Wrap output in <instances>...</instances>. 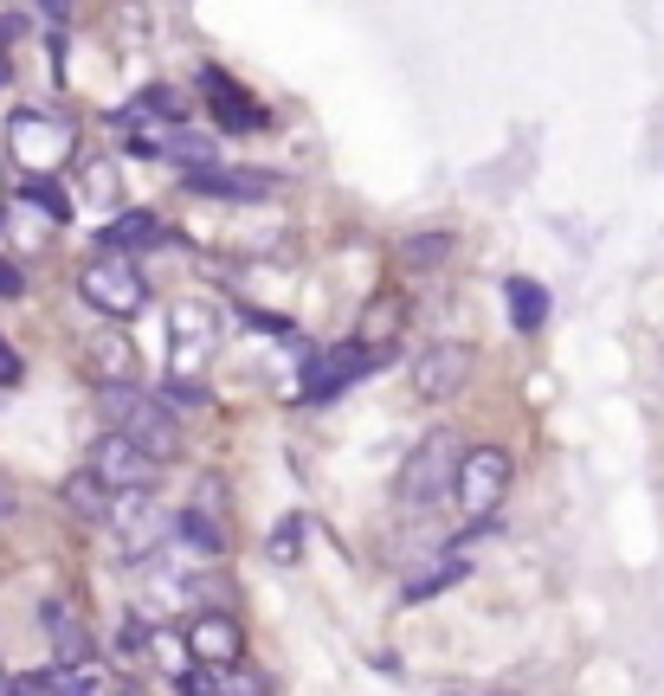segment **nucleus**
<instances>
[{
	"instance_id": "obj_2",
	"label": "nucleus",
	"mask_w": 664,
	"mask_h": 696,
	"mask_svg": "<svg viewBox=\"0 0 664 696\" xmlns=\"http://www.w3.org/2000/svg\"><path fill=\"white\" fill-rule=\"evenodd\" d=\"M458 458H465V439L458 433H426V439L413 445L401 458V477H394V497H401V510H433L452 497V484H458Z\"/></svg>"
},
{
	"instance_id": "obj_6",
	"label": "nucleus",
	"mask_w": 664,
	"mask_h": 696,
	"mask_svg": "<svg viewBox=\"0 0 664 696\" xmlns=\"http://www.w3.org/2000/svg\"><path fill=\"white\" fill-rule=\"evenodd\" d=\"M381 367V355H369L355 335L349 342H335V349H317V355H303V374H297V401L303 406H323L335 401V394H349L362 374H374Z\"/></svg>"
},
{
	"instance_id": "obj_11",
	"label": "nucleus",
	"mask_w": 664,
	"mask_h": 696,
	"mask_svg": "<svg viewBox=\"0 0 664 696\" xmlns=\"http://www.w3.org/2000/svg\"><path fill=\"white\" fill-rule=\"evenodd\" d=\"M39 632H45V645H52V658L77 671V664L97 658V638H91V620L77 613V600H39Z\"/></svg>"
},
{
	"instance_id": "obj_15",
	"label": "nucleus",
	"mask_w": 664,
	"mask_h": 696,
	"mask_svg": "<svg viewBox=\"0 0 664 696\" xmlns=\"http://www.w3.org/2000/svg\"><path fill=\"white\" fill-rule=\"evenodd\" d=\"M175 239H181V232H168L155 214H123V220H111L104 232H97V246H104L111 258L148 252V246H175Z\"/></svg>"
},
{
	"instance_id": "obj_28",
	"label": "nucleus",
	"mask_w": 664,
	"mask_h": 696,
	"mask_svg": "<svg viewBox=\"0 0 664 696\" xmlns=\"http://www.w3.org/2000/svg\"><path fill=\"white\" fill-rule=\"evenodd\" d=\"M214 696H271V684H264L252 664H232V671L214 677Z\"/></svg>"
},
{
	"instance_id": "obj_37",
	"label": "nucleus",
	"mask_w": 664,
	"mask_h": 696,
	"mask_svg": "<svg viewBox=\"0 0 664 696\" xmlns=\"http://www.w3.org/2000/svg\"><path fill=\"white\" fill-rule=\"evenodd\" d=\"M123 696H143V690H123Z\"/></svg>"
},
{
	"instance_id": "obj_5",
	"label": "nucleus",
	"mask_w": 664,
	"mask_h": 696,
	"mask_svg": "<svg viewBox=\"0 0 664 696\" xmlns=\"http://www.w3.org/2000/svg\"><path fill=\"white\" fill-rule=\"evenodd\" d=\"M77 291H84V303L91 310H104V316H136V310H148V278L136 271V258H111L97 252L84 271H77Z\"/></svg>"
},
{
	"instance_id": "obj_14",
	"label": "nucleus",
	"mask_w": 664,
	"mask_h": 696,
	"mask_svg": "<svg viewBox=\"0 0 664 696\" xmlns=\"http://www.w3.org/2000/svg\"><path fill=\"white\" fill-rule=\"evenodd\" d=\"M401 323H406V297L387 284V291L369 297V310H362V323H355V342H362L369 355H381V362H387V349L401 342Z\"/></svg>"
},
{
	"instance_id": "obj_29",
	"label": "nucleus",
	"mask_w": 664,
	"mask_h": 696,
	"mask_svg": "<svg viewBox=\"0 0 664 696\" xmlns=\"http://www.w3.org/2000/svg\"><path fill=\"white\" fill-rule=\"evenodd\" d=\"M143 645H148V625L143 620H123V658H143Z\"/></svg>"
},
{
	"instance_id": "obj_23",
	"label": "nucleus",
	"mask_w": 664,
	"mask_h": 696,
	"mask_svg": "<svg viewBox=\"0 0 664 696\" xmlns=\"http://www.w3.org/2000/svg\"><path fill=\"white\" fill-rule=\"evenodd\" d=\"M303 542H310V516L291 510V516H278V529L264 536V554H271L278 568H291V561H303Z\"/></svg>"
},
{
	"instance_id": "obj_27",
	"label": "nucleus",
	"mask_w": 664,
	"mask_h": 696,
	"mask_svg": "<svg viewBox=\"0 0 664 696\" xmlns=\"http://www.w3.org/2000/svg\"><path fill=\"white\" fill-rule=\"evenodd\" d=\"M20 200H27V207H39L52 226L72 220V200H65V187H59V181H27V187H20Z\"/></svg>"
},
{
	"instance_id": "obj_26",
	"label": "nucleus",
	"mask_w": 664,
	"mask_h": 696,
	"mask_svg": "<svg viewBox=\"0 0 664 696\" xmlns=\"http://www.w3.org/2000/svg\"><path fill=\"white\" fill-rule=\"evenodd\" d=\"M148 645H155V664H162L175 684H187V677H194V652H187L181 632H148Z\"/></svg>"
},
{
	"instance_id": "obj_8",
	"label": "nucleus",
	"mask_w": 664,
	"mask_h": 696,
	"mask_svg": "<svg viewBox=\"0 0 664 696\" xmlns=\"http://www.w3.org/2000/svg\"><path fill=\"white\" fill-rule=\"evenodd\" d=\"M504 490H510V458H504L497 445H465V458H458V484H452V503L471 516V522H490L497 503H504Z\"/></svg>"
},
{
	"instance_id": "obj_31",
	"label": "nucleus",
	"mask_w": 664,
	"mask_h": 696,
	"mask_svg": "<svg viewBox=\"0 0 664 696\" xmlns=\"http://www.w3.org/2000/svg\"><path fill=\"white\" fill-rule=\"evenodd\" d=\"M20 374H27V362H20V355L0 342V387H20Z\"/></svg>"
},
{
	"instance_id": "obj_24",
	"label": "nucleus",
	"mask_w": 664,
	"mask_h": 696,
	"mask_svg": "<svg viewBox=\"0 0 664 696\" xmlns=\"http://www.w3.org/2000/svg\"><path fill=\"white\" fill-rule=\"evenodd\" d=\"M84 200H91L97 214H111L116 200H123V175H116L111 155H91V162H84Z\"/></svg>"
},
{
	"instance_id": "obj_13",
	"label": "nucleus",
	"mask_w": 664,
	"mask_h": 696,
	"mask_svg": "<svg viewBox=\"0 0 664 696\" xmlns=\"http://www.w3.org/2000/svg\"><path fill=\"white\" fill-rule=\"evenodd\" d=\"M278 187L271 168H194L187 175V194H200V200H264Z\"/></svg>"
},
{
	"instance_id": "obj_34",
	"label": "nucleus",
	"mask_w": 664,
	"mask_h": 696,
	"mask_svg": "<svg viewBox=\"0 0 664 696\" xmlns=\"http://www.w3.org/2000/svg\"><path fill=\"white\" fill-rule=\"evenodd\" d=\"M0 696H13V677H7V664H0Z\"/></svg>"
},
{
	"instance_id": "obj_32",
	"label": "nucleus",
	"mask_w": 664,
	"mask_h": 696,
	"mask_svg": "<svg viewBox=\"0 0 664 696\" xmlns=\"http://www.w3.org/2000/svg\"><path fill=\"white\" fill-rule=\"evenodd\" d=\"M181 696H214V677H207V671H194V677L181 684Z\"/></svg>"
},
{
	"instance_id": "obj_17",
	"label": "nucleus",
	"mask_w": 664,
	"mask_h": 696,
	"mask_svg": "<svg viewBox=\"0 0 664 696\" xmlns=\"http://www.w3.org/2000/svg\"><path fill=\"white\" fill-rule=\"evenodd\" d=\"M175 549H181L194 568H214V561H226V529L214 522V516L181 510L175 516Z\"/></svg>"
},
{
	"instance_id": "obj_33",
	"label": "nucleus",
	"mask_w": 664,
	"mask_h": 696,
	"mask_svg": "<svg viewBox=\"0 0 664 696\" xmlns=\"http://www.w3.org/2000/svg\"><path fill=\"white\" fill-rule=\"evenodd\" d=\"M7 516H13V497H7V490H0V522H7Z\"/></svg>"
},
{
	"instance_id": "obj_18",
	"label": "nucleus",
	"mask_w": 664,
	"mask_h": 696,
	"mask_svg": "<svg viewBox=\"0 0 664 696\" xmlns=\"http://www.w3.org/2000/svg\"><path fill=\"white\" fill-rule=\"evenodd\" d=\"M13 684H20V690H33V696H104V677H97V664H77V671L52 664V671L13 677Z\"/></svg>"
},
{
	"instance_id": "obj_36",
	"label": "nucleus",
	"mask_w": 664,
	"mask_h": 696,
	"mask_svg": "<svg viewBox=\"0 0 664 696\" xmlns=\"http://www.w3.org/2000/svg\"><path fill=\"white\" fill-rule=\"evenodd\" d=\"M13 696H33V690H20V684H13Z\"/></svg>"
},
{
	"instance_id": "obj_30",
	"label": "nucleus",
	"mask_w": 664,
	"mask_h": 696,
	"mask_svg": "<svg viewBox=\"0 0 664 696\" xmlns=\"http://www.w3.org/2000/svg\"><path fill=\"white\" fill-rule=\"evenodd\" d=\"M0 297H27V271L7 264V258H0Z\"/></svg>"
},
{
	"instance_id": "obj_10",
	"label": "nucleus",
	"mask_w": 664,
	"mask_h": 696,
	"mask_svg": "<svg viewBox=\"0 0 664 696\" xmlns=\"http://www.w3.org/2000/svg\"><path fill=\"white\" fill-rule=\"evenodd\" d=\"M471 342H426L419 355H413V394L419 401H452V394H465V381H471Z\"/></svg>"
},
{
	"instance_id": "obj_16",
	"label": "nucleus",
	"mask_w": 664,
	"mask_h": 696,
	"mask_svg": "<svg viewBox=\"0 0 664 696\" xmlns=\"http://www.w3.org/2000/svg\"><path fill=\"white\" fill-rule=\"evenodd\" d=\"M200 91H207V104H214V123H220V129H252V123H264L259 104H252L226 72H214V65L200 72Z\"/></svg>"
},
{
	"instance_id": "obj_4",
	"label": "nucleus",
	"mask_w": 664,
	"mask_h": 696,
	"mask_svg": "<svg viewBox=\"0 0 664 696\" xmlns=\"http://www.w3.org/2000/svg\"><path fill=\"white\" fill-rule=\"evenodd\" d=\"M168 335H175L168 381H200L207 362H214V349H220V316L200 297H181V303H168Z\"/></svg>"
},
{
	"instance_id": "obj_19",
	"label": "nucleus",
	"mask_w": 664,
	"mask_h": 696,
	"mask_svg": "<svg viewBox=\"0 0 664 696\" xmlns=\"http://www.w3.org/2000/svg\"><path fill=\"white\" fill-rule=\"evenodd\" d=\"M465 574H471L465 554H439L433 568H419V574H406V581H401V606H426V600H439L445 586H458Z\"/></svg>"
},
{
	"instance_id": "obj_3",
	"label": "nucleus",
	"mask_w": 664,
	"mask_h": 696,
	"mask_svg": "<svg viewBox=\"0 0 664 696\" xmlns=\"http://www.w3.org/2000/svg\"><path fill=\"white\" fill-rule=\"evenodd\" d=\"M7 155L27 168V181H59V168L77 155V136L52 111H13L7 116Z\"/></svg>"
},
{
	"instance_id": "obj_12",
	"label": "nucleus",
	"mask_w": 664,
	"mask_h": 696,
	"mask_svg": "<svg viewBox=\"0 0 664 696\" xmlns=\"http://www.w3.org/2000/svg\"><path fill=\"white\" fill-rule=\"evenodd\" d=\"M187 652H194V671H232L246 658V625L232 613H194L187 620Z\"/></svg>"
},
{
	"instance_id": "obj_1",
	"label": "nucleus",
	"mask_w": 664,
	"mask_h": 696,
	"mask_svg": "<svg viewBox=\"0 0 664 696\" xmlns=\"http://www.w3.org/2000/svg\"><path fill=\"white\" fill-rule=\"evenodd\" d=\"M97 413L111 419V433L148 451L155 465H168L181 451V419L162 406V394H143V387H97Z\"/></svg>"
},
{
	"instance_id": "obj_35",
	"label": "nucleus",
	"mask_w": 664,
	"mask_h": 696,
	"mask_svg": "<svg viewBox=\"0 0 664 696\" xmlns=\"http://www.w3.org/2000/svg\"><path fill=\"white\" fill-rule=\"evenodd\" d=\"M0 200H7V175H0Z\"/></svg>"
},
{
	"instance_id": "obj_7",
	"label": "nucleus",
	"mask_w": 664,
	"mask_h": 696,
	"mask_svg": "<svg viewBox=\"0 0 664 696\" xmlns=\"http://www.w3.org/2000/svg\"><path fill=\"white\" fill-rule=\"evenodd\" d=\"M111 529L129 561H155L168 549V536H175V516L162 510L155 490H129V497H111Z\"/></svg>"
},
{
	"instance_id": "obj_9",
	"label": "nucleus",
	"mask_w": 664,
	"mask_h": 696,
	"mask_svg": "<svg viewBox=\"0 0 664 696\" xmlns=\"http://www.w3.org/2000/svg\"><path fill=\"white\" fill-rule=\"evenodd\" d=\"M84 471L97 477L111 497H129V490H155V458L148 451H136V445L123 439V433H97V445H91V465Z\"/></svg>"
},
{
	"instance_id": "obj_25",
	"label": "nucleus",
	"mask_w": 664,
	"mask_h": 696,
	"mask_svg": "<svg viewBox=\"0 0 664 696\" xmlns=\"http://www.w3.org/2000/svg\"><path fill=\"white\" fill-rule=\"evenodd\" d=\"M452 252H458V232H413L401 246V264L406 271H433V264H445Z\"/></svg>"
},
{
	"instance_id": "obj_22",
	"label": "nucleus",
	"mask_w": 664,
	"mask_h": 696,
	"mask_svg": "<svg viewBox=\"0 0 664 696\" xmlns=\"http://www.w3.org/2000/svg\"><path fill=\"white\" fill-rule=\"evenodd\" d=\"M59 497H65V510H72L77 522H111V490H104L91 471H72Z\"/></svg>"
},
{
	"instance_id": "obj_20",
	"label": "nucleus",
	"mask_w": 664,
	"mask_h": 696,
	"mask_svg": "<svg viewBox=\"0 0 664 696\" xmlns=\"http://www.w3.org/2000/svg\"><path fill=\"white\" fill-rule=\"evenodd\" d=\"M504 303H510V323H517L522 335H536L542 323H549V310H554V297L536 284V278H510L504 284Z\"/></svg>"
},
{
	"instance_id": "obj_21",
	"label": "nucleus",
	"mask_w": 664,
	"mask_h": 696,
	"mask_svg": "<svg viewBox=\"0 0 664 696\" xmlns=\"http://www.w3.org/2000/svg\"><path fill=\"white\" fill-rule=\"evenodd\" d=\"M84 355H91V374H97V381H104V387H129V367H136V349H129V342H123V335H91V349H84Z\"/></svg>"
}]
</instances>
